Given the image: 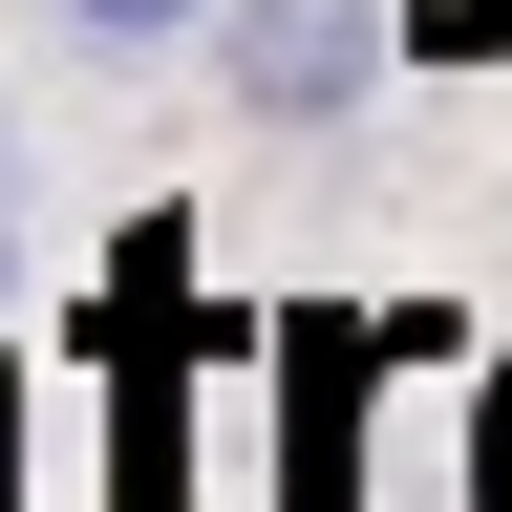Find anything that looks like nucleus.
Returning a JSON list of instances; mask_svg holds the SVG:
<instances>
[{
  "instance_id": "7ed1b4c3",
  "label": "nucleus",
  "mask_w": 512,
  "mask_h": 512,
  "mask_svg": "<svg viewBox=\"0 0 512 512\" xmlns=\"http://www.w3.org/2000/svg\"><path fill=\"white\" fill-rule=\"evenodd\" d=\"M0 192H22V150H0Z\"/></svg>"
},
{
  "instance_id": "f257e3e1",
  "label": "nucleus",
  "mask_w": 512,
  "mask_h": 512,
  "mask_svg": "<svg viewBox=\"0 0 512 512\" xmlns=\"http://www.w3.org/2000/svg\"><path fill=\"white\" fill-rule=\"evenodd\" d=\"M214 64H235V128H278V150H320V128L363 107L384 22H363V0H235V22H214Z\"/></svg>"
},
{
  "instance_id": "f03ea898",
  "label": "nucleus",
  "mask_w": 512,
  "mask_h": 512,
  "mask_svg": "<svg viewBox=\"0 0 512 512\" xmlns=\"http://www.w3.org/2000/svg\"><path fill=\"white\" fill-rule=\"evenodd\" d=\"M470 512H512V363H491V406H470Z\"/></svg>"
}]
</instances>
